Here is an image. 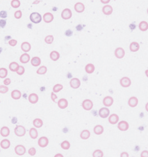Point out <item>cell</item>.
Here are the masks:
<instances>
[{"instance_id":"cell-1","label":"cell","mask_w":148,"mask_h":157,"mask_svg":"<svg viewBox=\"0 0 148 157\" xmlns=\"http://www.w3.org/2000/svg\"><path fill=\"white\" fill-rule=\"evenodd\" d=\"M30 20L31 22H33L34 24H39L41 22L42 19V17L41 16L40 13H36V12H34V13H32L31 15H30Z\"/></svg>"},{"instance_id":"cell-2","label":"cell","mask_w":148,"mask_h":157,"mask_svg":"<svg viewBox=\"0 0 148 157\" xmlns=\"http://www.w3.org/2000/svg\"><path fill=\"white\" fill-rule=\"evenodd\" d=\"M14 132H15V134L17 136L22 137V136H24L25 135L26 129L22 125H17L15 128V130H14Z\"/></svg>"},{"instance_id":"cell-3","label":"cell","mask_w":148,"mask_h":157,"mask_svg":"<svg viewBox=\"0 0 148 157\" xmlns=\"http://www.w3.org/2000/svg\"><path fill=\"white\" fill-rule=\"evenodd\" d=\"M83 109L86 111H91L93 107V102L91 100L86 99L82 102L81 104Z\"/></svg>"},{"instance_id":"cell-4","label":"cell","mask_w":148,"mask_h":157,"mask_svg":"<svg viewBox=\"0 0 148 157\" xmlns=\"http://www.w3.org/2000/svg\"><path fill=\"white\" fill-rule=\"evenodd\" d=\"M61 16L62 19H64V20L70 19L72 16V11H71L70 9H63V11L61 12Z\"/></svg>"},{"instance_id":"cell-5","label":"cell","mask_w":148,"mask_h":157,"mask_svg":"<svg viewBox=\"0 0 148 157\" xmlns=\"http://www.w3.org/2000/svg\"><path fill=\"white\" fill-rule=\"evenodd\" d=\"M70 86L71 88L74 89H79L81 86V81L80 80L77 78H73L70 80Z\"/></svg>"},{"instance_id":"cell-6","label":"cell","mask_w":148,"mask_h":157,"mask_svg":"<svg viewBox=\"0 0 148 157\" xmlns=\"http://www.w3.org/2000/svg\"><path fill=\"white\" fill-rule=\"evenodd\" d=\"M120 84L124 88H127L131 86V80L128 77H123L120 80Z\"/></svg>"},{"instance_id":"cell-7","label":"cell","mask_w":148,"mask_h":157,"mask_svg":"<svg viewBox=\"0 0 148 157\" xmlns=\"http://www.w3.org/2000/svg\"><path fill=\"white\" fill-rule=\"evenodd\" d=\"M129 123H127V121H122L120 122H119L118 124V128L119 130H120L122 132H125L129 130Z\"/></svg>"},{"instance_id":"cell-8","label":"cell","mask_w":148,"mask_h":157,"mask_svg":"<svg viewBox=\"0 0 148 157\" xmlns=\"http://www.w3.org/2000/svg\"><path fill=\"white\" fill-rule=\"evenodd\" d=\"M98 114L102 118H106L110 114V111L107 107H102L99 110Z\"/></svg>"},{"instance_id":"cell-9","label":"cell","mask_w":148,"mask_h":157,"mask_svg":"<svg viewBox=\"0 0 148 157\" xmlns=\"http://www.w3.org/2000/svg\"><path fill=\"white\" fill-rule=\"evenodd\" d=\"M15 152L18 156H23L26 153L25 147L22 145H18L15 147Z\"/></svg>"},{"instance_id":"cell-10","label":"cell","mask_w":148,"mask_h":157,"mask_svg":"<svg viewBox=\"0 0 148 157\" xmlns=\"http://www.w3.org/2000/svg\"><path fill=\"white\" fill-rule=\"evenodd\" d=\"M115 56L118 58V59H122L123 57H125V50L121 48V47H118L115 50Z\"/></svg>"},{"instance_id":"cell-11","label":"cell","mask_w":148,"mask_h":157,"mask_svg":"<svg viewBox=\"0 0 148 157\" xmlns=\"http://www.w3.org/2000/svg\"><path fill=\"white\" fill-rule=\"evenodd\" d=\"M38 144L40 147H46L49 144L48 138H47L46 136H42V137H40V138L38 139Z\"/></svg>"},{"instance_id":"cell-12","label":"cell","mask_w":148,"mask_h":157,"mask_svg":"<svg viewBox=\"0 0 148 157\" xmlns=\"http://www.w3.org/2000/svg\"><path fill=\"white\" fill-rule=\"evenodd\" d=\"M113 98L111 97V96H106L105 98H104L103 99V104L104 106L106 107H108L112 106L113 104Z\"/></svg>"},{"instance_id":"cell-13","label":"cell","mask_w":148,"mask_h":157,"mask_svg":"<svg viewBox=\"0 0 148 157\" xmlns=\"http://www.w3.org/2000/svg\"><path fill=\"white\" fill-rule=\"evenodd\" d=\"M42 19L45 23H51L54 20V15L51 13H44V15L42 16Z\"/></svg>"},{"instance_id":"cell-14","label":"cell","mask_w":148,"mask_h":157,"mask_svg":"<svg viewBox=\"0 0 148 157\" xmlns=\"http://www.w3.org/2000/svg\"><path fill=\"white\" fill-rule=\"evenodd\" d=\"M113 9L110 5L106 4L102 8V13H104L105 15H111L113 13Z\"/></svg>"},{"instance_id":"cell-15","label":"cell","mask_w":148,"mask_h":157,"mask_svg":"<svg viewBox=\"0 0 148 157\" xmlns=\"http://www.w3.org/2000/svg\"><path fill=\"white\" fill-rule=\"evenodd\" d=\"M74 9L76 13H81L85 11V6L83 3L77 2L74 4Z\"/></svg>"},{"instance_id":"cell-16","label":"cell","mask_w":148,"mask_h":157,"mask_svg":"<svg viewBox=\"0 0 148 157\" xmlns=\"http://www.w3.org/2000/svg\"><path fill=\"white\" fill-rule=\"evenodd\" d=\"M58 107L61 109H64L68 107V100H66V98H61L57 102Z\"/></svg>"},{"instance_id":"cell-17","label":"cell","mask_w":148,"mask_h":157,"mask_svg":"<svg viewBox=\"0 0 148 157\" xmlns=\"http://www.w3.org/2000/svg\"><path fill=\"white\" fill-rule=\"evenodd\" d=\"M108 122L111 125H115L119 122V116L115 114H113L111 116H108Z\"/></svg>"},{"instance_id":"cell-18","label":"cell","mask_w":148,"mask_h":157,"mask_svg":"<svg viewBox=\"0 0 148 157\" xmlns=\"http://www.w3.org/2000/svg\"><path fill=\"white\" fill-rule=\"evenodd\" d=\"M138 104V99L135 96H132L128 100V105L130 107H136Z\"/></svg>"},{"instance_id":"cell-19","label":"cell","mask_w":148,"mask_h":157,"mask_svg":"<svg viewBox=\"0 0 148 157\" xmlns=\"http://www.w3.org/2000/svg\"><path fill=\"white\" fill-rule=\"evenodd\" d=\"M28 100L29 101L30 103L31 104H36L38 102V96L35 93H31L29 97H28Z\"/></svg>"},{"instance_id":"cell-20","label":"cell","mask_w":148,"mask_h":157,"mask_svg":"<svg viewBox=\"0 0 148 157\" xmlns=\"http://www.w3.org/2000/svg\"><path fill=\"white\" fill-rule=\"evenodd\" d=\"M21 49L22 51H23L24 53H27V52L31 51V45L30 44V43L28 42H24L22 43Z\"/></svg>"},{"instance_id":"cell-21","label":"cell","mask_w":148,"mask_h":157,"mask_svg":"<svg viewBox=\"0 0 148 157\" xmlns=\"http://www.w3.org/2000/svg\"><path fill=\"white\" fill-rule=\"evenodd\" d=\"M20 61L22 64H27L30 61V55L27 53L22 54V55L20 57Z\"/></svg>"},{"instance_id":"cell-22","label":"cell","mask_w":148,"mask_h":157,"mask_svg":"<svg viewBox=\"0 0 148 157\" xmlns=\"http://www.w3.org/2000/svg\"><path fill=\"white\" fill-rule=\"evenodd\" d=\"M11 98L14 99V100H19L22 97L21 92H20V91H19V90H17V89L13 90V91L11 92Z\"/></svg>"},{"instance_id":"cell-23","label":"cell","mask_w":148,"mask_h":157,"mask_svg":"<svg viewBox=\"0 0 148 157\" xmlns=\"http://www.w3.org/2000/svg\"><path fill=\"white\" fill-rule=\"evenodd\" d=\"M140 49V44L136 42H133L130 44V46H129V50L131 51V52H137L138 50Z\"/></svg>"},{"instance_id":"cell-24","label":"cell","mask_w":148,"mask_h":157,"mask_svg":"<svg viewBox=\"0 0 148 157\" xmlns=\"http://www.w3.org/2000/svg\"><path fill=\"white\" fill-rule=\"evenodd\" d=\"M93 131H94V133L96 135H101V134L104 133V128H103L102 125H97L94 128Z\"/></svg>"},{"instance_id":"cell-25","label":"cell","mask_w":148,"mask_h":157,"mask_svg":"<svg viewBox=\"0 0 148 157\" xmlns=\"http://www.w3.org/2000/svg\"><path fill=\"white\" fill-rule=\"evenodd\" d=\"M95 66L93 64H91V63H89V64H86V66H85V71L88 74H91L93 73L94 71H95Z\"/></svg>"},{"instance_id":"cell-26","label":"cell","mask_w":148,"mask_h":157,"mask_svg":"<svg viewBox=\"0 0 148 157\" xmlns=\"http://www.w3.org/2000/svg\"><path fill=\"white\" fill-rule=\"evenodd\" d=\"M0 146L4 149H7L11 146V142L8 139H4L0 143Z\"/></svg>"},{"instance_id":"cell-27","label":"cell","mask_w":148,"mask_h":157,"mask_svg":"<svg viewBox=\"0 0 148 157\" xmlns=\"http://www.w3.org/2000/svg\"><path fill=\"white\" fill-rule=\"evenodd\" d=\"M49 57L52 61H57L60 58V53L56 51H52L49 54Z\"/></svg>"},{"instance_id":"cell-28","label":"cell","mask_w":148,"mask_h":157,"mask_svg":"<svg viewBox=\"0 0 148 157\" xmlns=\"http://www.w3.org/2000/svg\"><path fill=\"white\" fill-rule=\"evenodd\" d=\"M90 136H91V132H90L89 130H84L81 132L80 137L83 140H87V139H88V138H90Z\"/></svg>"},{"instance_id":"cell-29","label":"cell","mask_w":148,"mask_h":157,"mask_svg":"<svg viewBox=\"0 0 148 157\" xmlns=\"http://www.w3.org/2000/svg\"><path fill=\"white\" fill-rule=\"evenodd\" d=\"M31 64L33 66H38L41 64V59L39 57H34L31 59Z\"/></svg>"},{"instance_id":"cell-30","label":"cell","mask_w":148,"mask_h":157,"mask_svg":"<svg viewBox=\"0 0 148 157\" xmlns=\"http://www.w3.org/2000/svg\"><path fill=\"white\" fill-rule=\"evenodd\" d=\"M0 134L3 137H7L10 134V130L8 127H2L0 130Z\"/></svg>"},{"instance_id":"cell-31","label":"cell","mask_w":148,"mask_h":157,"mask_svg":"<svg viewBox=\"0 0 148 157\" xmlns=\"http://www.w3.org/2000/svg\"><path fill=\"white\" fill-rule=\"evenodd\" d=\"M138 28L141 31L145 32L148 29V23L146 21H140L138 24Z\"/></svg>"},{"instance_id":"cell-32","label":"cell","mask_w":148,"mask_h":157,"mask_svg":"<svg viewBox=\"0 0 148 157\" xmlns=\"http://www.w3.org/2000/svg\"><path fill=\"white\" fill-rule=\"evenodd\" d=\"M29 136L32 139H36V138H38V131H37V130H36V128H32L30 129Z\"/></svg>"},{"instance_id":"cell-33","label":"cell","mask_w":148,"mask_h":157,"mask_svg":"<svg viewBox=\"0 0 148 157\" xmlns=\"http://www.w3.org/2000/svg\"><path fill=\"white\" fill-rule=\"evenodd\" d=\"M33 125L35 128H40L43 125V122L40 118H36L33 121Z\"/></svg>"},{"instance_id":"cell-34","label":"cell","mask_w":148,"mask_h":157,"mask_svg":"<svg viewBox=\"0 0 148 157\" xmlns=\"http://www.w3.org/2000/svg\"><path fill=\"white\" fill-rule=\"evenodd\" d=\"M19 64L17 63L16 62H12L11 63L9 64V69L12 71V72H16V71L17 70V69L19 67Z\"/></svg>"},{"instance_id":"cell-35","label":"cell","mask_w":148,"mask_h":157,"mask_svg":"<svg viewBox=\"0 0 148 157\" xmlns=\"http://www.w3.org/2000/svg\"><path fill=\"white\" fill-rule=\"evenodd\" d=\"M61 147L63 149H65V150H68L70 148V143L68 140H64L63 142L61 143Z\"/></svg>"},{"instance_id":"cell-36","label":"cell","mask_w":148,"mask_h":157,"mask_svg":"<svg viewBox=\"0 0 148 157\" xmlns=\"http://www.w3.org/2000/svg\"><path fill=\"white\" fill-rule=\"evenodd\" d=\"M47 71V66H40L38 69L36 71V73H37V74L38 75H44L45 74Z\"/></svg>"},{"instance_id":"cell-37","label":"cell","mask_w":148,"mask_h":157,"mask_svg":"<svg viewBox=\"0 0 148 157\" xmlns=\"http://www.w3.org/2000/svg\"><path fill=\"white\" fill-rule=\"evenodd\" d=\"M8 76V70L6 68H0V78H5Z\"/></svg>"},{"instance_id":"cell-38","label":"cell","mask_w":148,"mask_h":157,"mask_svg":"<svg viewBox=\"0 0 148 157\" xmlns=\"http://www.w3.org/2000/svg\"><path fill=\"white\" fill-rule=\"evenodd\" d=\"M54 40V38L53 35H47V36L45 37L44 42H45V43L47 44H52L53 43Z\"/></svg>"},{"instance_id":"cell-39","label":"cell","mask_w":148,"mask_h":157,"mask_svg":"<svg viewBox=\"0 0 148 157\" xmlns=\"http://www.w3.org/2000/svg\"><path fill=\"white\" fill-rule=\"evenodd\" d=\"M63 89V86L61 84H56V85L54 86L53 92H54V93H59Z\"/></svg>"},{"instance_id":"cell-40","label":"cell","mask_w":148,"mask_h":157,"mask_svg":"<svg viewBox=\"0 0 148 157\" xmlns=\"http://www.w3.org/2000/svg\"><path fill=\"white\" fill-rule=\"evenodd\" d=\"M20 5H21V3L20 2V0H12L11 2V6L13 7V9L19 8Z\"/></svg>"},{"instance_id":"cell-41","label":"cell","mask_w":148,"mask_h":157,"mask_svg":"<svg viewBox=\"0 0 148 157\" xmlns=\"http://www.w3.org/2000/svg\"><path fill=\"white\" fill-rule=\"evenodd\" d=\"M93 157H104V152L101 149H96L93 153Z\"/></svg>"},{"instance_id":"cell-42","label":"cell","mask_w":148,"mask_h":157,"mask_svg":"<svg viewBox=\"0 0 148 157\" xmlns=\"http://www.w3.org/2000/svg\"><path fill=\"white\" fill-rule=\"evenodd\" d=\"M9 91V88L6 85H0V93H7Z\"/></svg>"},{"instance_id":"cell-43","label":"cell","mask_w":148,"mask_h":157,"mask_svg":"<svg viewBox=\"0 0 148 157\" xmlns=\"http://www.w3.org/2000/svg\"><path fill=\"white\" fill-rule=\"evenodd\" d=\"M25 72V69L24 67L22 66H19L18 69H17V70L16 71V73H17V75H19V76H22V75H23Z\"/></svg>"},{"instance_id":"cell-44","label":"cell","mask_w":148,"mask_h":157,"mask_svg":"<svg viewBox=\"0 0 148 157\" xmlns=\"http://www.w3.org/2000/svg\"><path fill=\"white\" fill-rule=\"evenodd\" d=\"M22 16V13L21 11H15V13H14V17H15V19H20Z\"/></svg>"},{"instance_id":"cell-45","label":"cell","mask_w":148,"mask_h":157,"mask_svg":"<svg viewBox=\"0 0 148 157\" xmlns=\"http://www.w3.org/2000/svg\"><path fill=\"white\" fill-rule=\"evenodd\" d=\"M28 153H29V154L30 156H35L36 154V148H35V147H31V148L29 149V151H28Z\"/></svg>"},{"instance_id":"cell-46","label":"cell","mask_w":148,"mask_h":157,"mask_svg":"<svg viewBox=\"0 0 148 157\" xmlns=\"http://www.w3.org/2000/svg\"><path fill=\"white\" fill-rule=\"evenodd\" d=\"M8 17V13L6 11H0V17L2 19H6Z\"/></svg>"},{"instance_id":"cell-47","label":"cell","mask_w":148,"mask_h":157,"mask_svg":"<svg viewBox=\"0 0 148 157\" xmlns=\"http://www.w3.org/2000/svg\"><path fill=\"white\" fill-rule=\"evenodd\" d=\"M17 44V41L16 40H14V39H11L9 41V44L11 46V47H15Z\"/></svg>"},{"instance_id":"cell-48","label":"cell","mask_w":148,"mask_h":157,"mask_svg":"<svg viewBox=\"0 0 148 157\" xmlns=\"http://www.w3.org/2000/svg\"><path fill=\"white\" fill-rule=\"evenodd\" d=\"M7 25V21L4 19H0V28H4Z\"/></svg>"},{"instance_id":"cell-49","label":"cell","mask_w":148,"mask_h":157,"mask_svg":"<svg viewBox=\"0 0 148 157\" xmlns=\"http://www.w3.org/2000/svg\"><path fill=\"white\" fill-rule=\"evenodd\" d=\"M51 99L54 102H56V99H57V96L56 95L54 92H52L51 93Z\"/></svg>"},{"instance_id":"cell-50","label":"cell","mask_w":148,"mask_h":157,"mask_svg":"<svg viewBox=\"0 0 148 157\" xmlns=\"http://www.w3.org/2000/svg\"><path fill=\"white\" fill-rule=\"evenodd\" d=\"M65 35H66V36L70 37V36H72V35H73V32H72V30L68 29L66 31V32H65Z\"/></svg>"},{"instance_id":"cell-51","label":"cell","mask_w":148,"mask_h":157,"mask_svg":"<svg viewBox=\"0 0 148 157\" xmlns=\"http://www.w3.org/2000/svg\"><path fill=\"white\" fill-rule=\"evenodd\" d=\"M11 83V80L10 78H5L4 80V85H6V86H8Z\"/></svg>"},{"instance_id":"cell-52","label":"cell","mask_w":148,"mask_h":157,"mask_svg":"<svg viewBox=\"0 0 148 157\" xmlns=\"http://www.w3.org/2000/svg\"><path fill=\"white\" fill-rule=\"evenodd\" d=\"M141 157H148V152L147 150L143 151V152L141 153V155H140Z\"/></svg>"},{"instance_id":"cell-53","label":"cell","mask_w":148,"mask_h":157,"mask_svg":"<svg viewBox=\"0 0 148 157\" xmlns=\"http://www.w3.org/2000/svg\"><path fill=\"white\" fill-rule=\"evenodd\" d=\"M100 2L104 4H108V3L111 2V0H100Z\"/></svg>"},{"instance_id":"cell-54","label":"cell","mask_w":148,"mask_h":157,"mask_svg":"<svg viewBox=\"0 0 148 157\" xmlns=\"http://www.w3.org/2000/svg\"><path fill=\"white\" fill-rule=\"evenodd\" d=\"M120 157H129V154L127 152H123L120 154Z\"/></svg>"},{"instance_id":"cell-55","label":"cell","mask_w":148,"mask_h":157,"mask_svg":"<svg viewBox=\"0 0 148 157\" xmlns=\"http://www.w3.org/2000/svg\"><path fill=\"white\" fill-rule=\"evenodd\" d=\"M129 27H130V28H131V30H133V29H135L136 25L134 24H131L129 25Z\"/></svg>"},{"instance_id":"cell-56","label":"cell","mask_w":148,"mask_h":157,"mask_svg":"<svg viewBox=\"0 0 148 157\" xmlns=\"http://www.w3.org/2000/svg\"><path fill=\"white\" fill-rule=\"evenodd\" d=\"M17 123V118L14 117V118H13V119H12V123L15 124V123Z\"/></svg>"},{"instance_id":"cell-57","label":"cell","mask_w":148,"mask_h":157,"mask_svg":"<svg viewBox=\"0 0 148 157\" xmlns=\"http://www.w3.org/2000/svg\"><path fill=\"white\" fill-rule=\"evenodd\" d=\"M39 2H40V1H36V2H34L33 4H38V3H39Z\"/></svg>"},{"instance_id":"cell-58","label":"cell","mask_w":148,"mask_h":157,"mask_svg":"<svg viewBox=\"0 0 148 157\" xmlns=\"http://www.w3.org/2000/svg\"></svg>"}]
</instances>
